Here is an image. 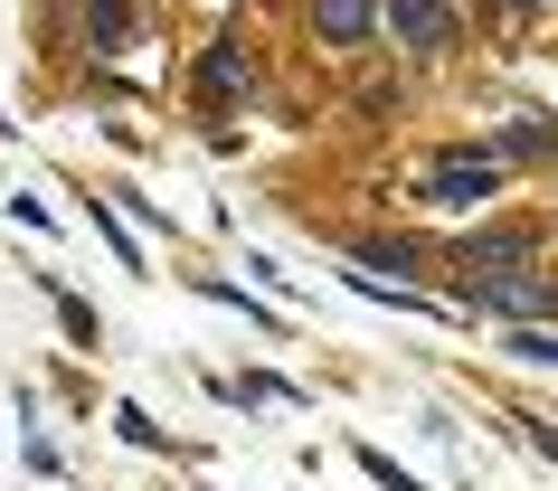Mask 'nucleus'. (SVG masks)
I'll list each match as a JSON object with an SVG mask.
<instances>
[{"mask_svg":"<svg viewBox=\"0 0 558 491\" xmlns=\"http://www.w3.org/2000/svg\"><path fill=\"white\" fill-rule=\"evenodd\" d=\"M388 20H398L408 48H445V29H454V10H445V0H388Z\"/></svg>","mask_w":558,"mask_h":491,"instance_id":"nucleus-1","label":"nucleus"},{"mask_svg":"<svg viewBox=\"0 0 558 491\" xmlns=\"http://www.w3.org/2000/svg\"><path fill=\"white\" fill-rule=\"evenodd\" d=\"M313 20H323V38H331V48H351V38L369 29V20H379V0H313Z\"/></svg>","mask_w":558,"mask_h":491,"instance_id":"nucleus-2","label":"nucleus"},{"mask_svg":"<svg viewBox=\"0 0 558 491\" xmlns=\"http://www.w3.org/2000/svg\"><path fill=\"white\" fill-rule=\"evenodd\" d=\"M493 189V161H436V180H426V199H483Z\"/></svg>","mask_w":558,"mask_h":491,"instance_id":"nucleus-3","label":"nucleus"},{"mask_svg":"<svg viewBox=\"0 0 558 491\" xmlns=\"http://www.w3.org/2000/svg\"><path fill=\"white\" fill-rule=\"evenodd\" d=\"M133 38V20H123V0H95V48H123Z\"/></svg>","mask_w":558,"mask_h":491,"instance_id":"nucleus-4","label":"nucleus"},{"mask_svg":"<svg viewBox=\"0 0 558 491\" xmlns=\"http://www.w3.org/2000/svg\"><path fill=\"white\" fill-rule=\"evenodd\" d=\"M199 86H208V95H228V86L246 95V66H236V58H208V66H199Z\"/></svg>","mask_w":558,"mask_h":491,"instance_id":"nucleus-5","label":"nucleus"},{"mask_svg":"<svg viewBox=\"0 0 558 491\" xmlns=\"http://www.w3.org/2000/svg\"><path fill=\"white\" fill-rule=\"evenodd\" d=\"M360 463H369V482H379V491H426V482H408V472H398L388 454H369V444H360Z\"/></svg>","mask_w":558,"mask_h":491,"instance_id":"nucleus-6","label":"nucleus"}]
</instances>
